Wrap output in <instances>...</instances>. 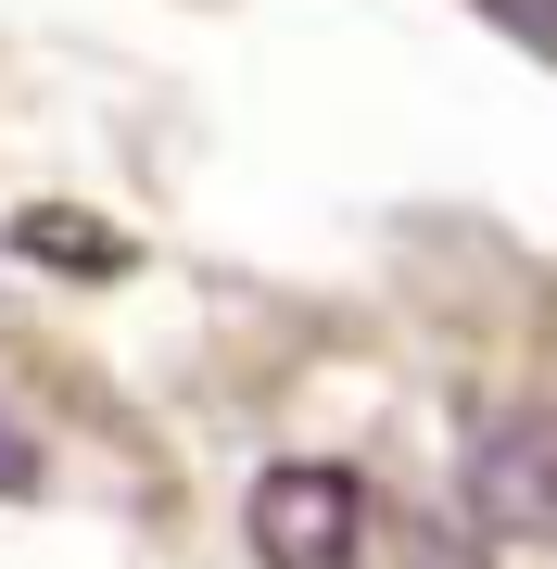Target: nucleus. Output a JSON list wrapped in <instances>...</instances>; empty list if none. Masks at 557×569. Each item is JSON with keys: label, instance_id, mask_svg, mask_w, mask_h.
<instances>
[{"label": "nucleus", "instance_id": "1", "mask_svg": "<svg viewBox=\"0 0 557 569\" xmlns=\"http://www.w3.org/2000/svg\"><path fill=\"white\" fill-rule=\"evenodd\" d=\"M253 557L267 569H355L368 557V493L330 456H279L253 481Z\"/></svg>", "mask_w": 557, "mask_h": 569}, {"label": "nucleus", "instance_id": "2", "mask_svg": "<svg viewBox=\"0 0 557 569\" xmlns=\"http://www.w3.org/2000/svg\"><path fill=\"white\" fill-rule=\"evenodd\" d=\"M469 519L481 531H557V406H495L469 430Z\"/></svg>", "mask_w": 557, "mask_h": 569}, {"label": "nucleus", "instance_id": "3", "mask_svg": "<svg viewBox=\"0 0 557 569\" xmlns=\"http://www.w3.org/2000/svg\"><path fill=\"white\" fill-rule=\"evenodd\" d=\"M13 253H63V266H115L102 228H63V216H13Z\"/></svg>", "mask_w": 557, "mask_h": 569}, {"label": "nucleus", "instance_id": "4", "mask_svg": "<svg viewBox=\"0 0 557 569\" xmlns=\"http://www.w3.org/2000/svg\"><path fill=\"white\" fill-rule=\"evenodd\" d=\"M481 13H495L507 39H533V51H557V0H481Z\"/></svg>", "mask_w": 557, "mask_h": 569}, {"label": "nucleus", "instance_id": "5", "mask_svg": "<svg viewBox=\"0 0 557 569\" xmlns=\"http://www.w3.org/2000/svg\"><path fill=\"white\" fill-rule=\"evenodd\" d=\"M26 481H39V443H26V430H13V406H0V507H13Z\"/></svg>", "mask_w": 557, "mask_h": 569}]
</instances>
